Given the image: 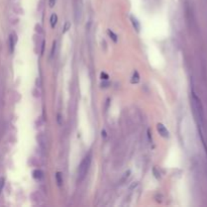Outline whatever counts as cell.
<instances>
[{"mask_svg":"<svg viewBox=\"0 0 207 207\" xmlns=\"http://www.w3.org/2000/svg\"><path fill=\"white\" fill-rule=\"evenodd\" d=\"M107 32H108V36H110V39H111L112 41H114V43H116V41H117V36H116V34H114L112 30H110V29L107 30Z\"/></svg>","mask_w":207,"mask_h":207,"instance_id":"8","label":"cell"},{"mask_svg":"<svg viewBox=\"0 0 207 207\" xmlns=\"http://www.w3.org/2000/svg\"><path fill=\"white\" fill-rule=\"evenodd\" d=\"M157 129H158L159 133H160L163 138H169V131H168V129L166 128V126H165L164 124H162V123H158Z\"/></svg>","mask_w":207,"mask_h":207,"instance_id":"2","label":"cell"},{"mask_svg":"<svg viewBox=\"0 0 207 207\" xmlns=\"http://www.w3.org/2000/svg\"><path fill=\"white\" fill-rule=\"evenodd\" d=\"M4 182H5L4 178H0V192H1L2 189H3V187H4Z\"/></svg>","mask_w":207,"mask_h":207,"instance_id":"10","label":"cell"},{"mask_svg":"<svg viewBox=\"0 0 207 207\" xmlns=\"http://www.w3.org/2000/svg\"><path fill=\"white\" fill-rule=\"evenodd\" d=\"M32 176H34V179H41V177H43V172L39 170V169H36V170L32 172Z\"/></svg>","mask_w":207,"mask_h":207,"instance_id":"7","label":"cell"},{"mask_svg":"<svg viewBox=\"0 0 207 207\" xmlns=\"http://www.w3.org/2000/svg\"><path fill=\"white\" fill-rule=\"evenodd\" d=\"M14 37H15V34H11V36H9V51H10V53H13V51H14V45H15Z\"/></svg>","mask_w":207,"mask_h":207,"instance_id":"4","label":"cell"},{"mask_svg":"<svg viewBox=\"0 0 207 207\" xmlns=\"http://www.w3.org/2000/svg\"><path fill=\"white\" fill-rule=\"evenodd\" d=\"M131 82L133 83V84H136V83L140 82V74H138V71L133 72V77H131Z\"/></svg>","mask_w":207,"mask_h":207,"instance_id":"5","label":"cell"},{"mask_svg":"<svg viewBox=\"0 0 207 207\" xmlns=\"http://www.w3.org/2000/svg\"><path fill=\"white\" fill-rule=\"evenodd\" d=\"M56 179H57V183H58L59 186H62L63 179H62V174L60 173V172H57L56 173Z\"/></svg>","mask_w":207,"mask_h":207,"instance_id":"9","label":"cell"},{"mask_svg":"<svg viewBox=\"0 0 207 207\" xmlns=\"http://www.w3.org/2000/svg\"><path fill=\"white\" fill-rule=\"evenodd\" d=\"M57 21H58V16H57L56 13H53V14L51 15V26H52L53 28L56 26Z\"/></svg>","mask_w":207,"mask_h":207,"instance_id":"6","label":"cell"},{"mask_svg":"<svg viewBox=\"0 0 207 207\" xmlns=\"http://www.w3.org/2000/svg\"><path fill=\"white\" fill-rule=\"evenodd\" d=\"M70 26H71V25H70V22H69V21H67V22L65 23V27H64V32H68V29H69V28H70Z\"/></svg>","mask_w":207,"mask_h":207,"instance_id":"12","label":"cell"},{"mask_svg":"<svg viewBox=\"0 0 207 207\" xmlns=\"http://www.w3.org/2000/svg\"><path fill=\"white\" fill-rule=\"evenodd\" d=\"M56 41H54L53 43V48H52V53H51V57H54V55H55V50H56Z\"/></svg>","mask_w":207,"mask_h":207,"instance_id":"11","label":"cell"},{"mask_svg":"<svg viewBox=\"0 0 207 207\" xmlns=\"http://www.w3.org/2000/svg\"><path fill=\"white\" fill-rule=\"evenodd\" d=\"M102 136L103 138H106V131H102Z\"/></svg>","mask_w":207,"mask_h":207,"instance_id":"16","label":"cell"},{"mask_svg":"<svg viewBox=\"0 0 207 207\" xmlns=\"http://www.w3.org/2000/svg\"><path fill=\"white\" fill-rule=\"evenodd\" d=\"M49 4H50V7H54L55 4H56V0H50Z\"/></svg>","mask_w":207,"mask_h":207,"instance_id":"14","label":"cell"},{"mask_svg":"<svg viewBox=\"0 0 207 207\" xmlns=\"http://www.w3.org/2000/svg\"><path fill=\"white\" fill-rule=\"evenodd\" d=\"M108 78L109 77L106 73H101V79H102V80L106 81V80H108Z\"/></svg>","mask_w":207,"mask_h":207,"instance_id":"13","label":"cell"},{"mask_svg":"<svg viewBox=\"0 0 207 207\" xmlns=\"http://www.w3.org/2000/svg\"><path fill=\"white\" fill-rule=\"evenodd\" d=\"M131 23H133V27L135 28V30L138 32H140V22H138V20L134 16H131Z\"/></svg>","mask_w":207,"mask_h":207,"instance_id":"3","label":"cell"},{"mask_svg":"<svg viewBox=\"0 0 207 207\" xmlns=\"http://www.w3.org/2000/svg\"><path fill=\"white\" fill-rule=\"evenodd\" d=\"M57 117H58V122H59V124H62V121H61V114H58V116H57Z\"/></svg>","mask_w":207,"mask_h":207,"instance_id":"15","label":"cell"},{"mask_svg":"<svg viewBox=\"0 0 207 207\" xmlns=\"http://www.w3.org/2000/svg\"><path fill=\"white\" fill-rule=\"evenodd\" d=\"M90 164H91V154L85 157L83 159V161L81 162L80 166H79L78 169V176H79V180L82 181L83 179L85 178L86 174H87L88 170H89Z\"/></svg>","mask_w":207,"mask_h":207,"instance_id":"1","label":"cell"}]
</instances>
